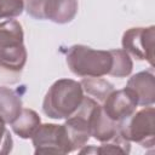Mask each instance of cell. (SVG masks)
I'll return each instance as SVG.
<instances>
[{
	"label": "cell",
	"mask_w": 155,
	"mask_h": 155,
	"mask_svg": "<svg viewBox=\"0 0 155 155\" xmlns=\"http://www.w3.org/2000/svg\"><path fill=\"white\" fill-rule=\"evenodd\" d=\"M126 88L133 93L138 105H153L155 102V75L153 69L132 75L127 81Z\"/></svg>",
	"instance_id": "cell-8"
},
{
	"label": "cell",
	"mask_w": 155,
	"mask_h": 155,
	"mask_svg": "<svg viewBox=\"0 0 155 155\" xmlns=\"http://www.w3.org/2000/svg\"><path fill=\"white\" fill-rule=\"evenodd\" d=\"M24 10V0H0V21L16 18Z\"/></svg>",
	"instance_id": "cell-16"
},
{
	"label": "cell",
	"mask_w": 155,
	"mask_h": 155,
	"mask_svg": "<svg viewBox=\"0 0 155 155\" xmlns=\"http://www.w3.org/2000/svg\"><path fill=\"white\" fill-rule=\"evenodd\" d=\"M5 124H6V122L0 117V139L4 137V134H5V133H6V131H7V130H6V127H5Z\"/></svg>",
	"instance_id": "cell-19"
},
{
	"label": "cell",
	"mask_w": 155,
	"mask_h": 155,
	"mask_svg": "<svg viewBox=\"0 0 155 155\" xmlns=\"http://www.w3.org/2000/svg\"><path fill=\"white\" fill-rule=\"evenodd\" d=\"M131 151L130 142L122 137L120 132H117L111 139L107 142H102L101 145L86 147L84 145L79 153L80 154H128Z\"/></svg>",
	"instance_id": "cell-13"
},
{
	"label": "cell",
	"mask_w": 155,
	"mask_h": 155,
	"mask_svg": "<svg viewBox=\"0 0 155 155\" xmlns=\"http://www.w3.org/2000/svg\"><path fill=\"white\" fill-rule=\"evenodd\" d=\"M65 62L70 71L81 78L109 75L113 57L109 51L94 50L86 45H73L68 48Z\"/></svg>",
	"instance_id": "cell-3"
},
{
	"label": "cell",
	"mask_w": 155,
	"mask_h": 155,
	"mask_svg": "<svg viewBox=\"0 0 155 155\" xmlns=\"http://www.w3.org/2000/svg\"><path fill=\"white\" fill-rule=\"evenodd\" d=\"M110 53L113 57V65H111L109 75L116 76V78L128 76L132 73V68H133L131 56L122 48L110 50Z\"/></svg>",
	"instance_id": "cell-15"
},
{
	"label": "cell",
	"mask_w": 155,
	"mask_h": 155,
	"mask_svg": "<svg viewBox=\"0 0 155 155\" xmlns=\"http://www.w3.org/2000/svg\"><path fill=\"white\" fill-rule=\"evenodd\" d=\"M80 85L84 92L96 98L98 102H103L108 97V94L114 90V86L111 82L102 78H94V76L84 78L80 81Z\"/></svg>",
	"instance_id": "cell-14"
},
{
	"label": "cell",
	"mask_w": 155,
	"mask_h": 155,
	"mask_svg": "<svg viewBox=\"0 0 155 155\" xmlns=\"http://www.w3.org/2000/svg\"><path fill=\"white\" fill-rule=\"evenodd\" d=\"M35 154H68L75 151L67 126L40 124L31 136Z\"/></svg>",
	"instance_id": "cell-5"
},
{
	"label": "cell",
	"mask_w": 155,
	"mask_h": 155,
	"mask_svg": "<svg viewBox=\"0 0 155 155\" xmlns=\"http://www.w3.org/2000/svg\"><path fill=\"white\" fill-rule=\"evenodd\" d=\"M23 109L22 98L10 87L0 86V117L6 124H12Z\"/></svg>",
	"instance_id": "cell-11"
},
{
	"label": "cell",
	"mask_w": 155,
	"mask_h": 155,
	"mask_svg": "<svg viewBox=\"0 0 155 155\" xmlns=\"http://www.w3.org/2000/svg\"><path fill=\"white\" fill-rule=\"evenodd\" d=\"M12 147H13V140H12L11 133L8 131H6L4 137L0 139V154L11 153L12 151Z\"/></svg>",
	"instance_id": "cell-18"
},
{
	"label": "cell",
	"mask_w": 155,
	"mask_h": 155,
	"mask_svg": "<svg viewBox=\"0 0 155 155\" xmlns=\"http://www.w3.org/2000/svg\"><path fill=\"white\" fill-rule=\"evenodd\" d=\"M102 103L105 115L119 124L132 115L138 105L136 97L126 87L121 90H113Z\"/></svg>",
	"instance_id": "cell-7"
},
{
	"label": "cell",
	"mask_w": 155,
	"mask_h": 155,
	"mask_svg": "<svg viewBox=\"0 0 155 155\" xmlns=\"http://www.w3.org/2000/svg\"><path fill=\"white\" fill-rule=\"evenodd\" d=\"M122 50L138 61H147L154 65L155 27H137L127 29L122 35Z\"/></svg>",
	"instance_id": "cell-6"
},
{
	"label": "cell",
	"mask_w": 155,
	"mask_h": 155,
	"mask_svg": "<svg viewBox=\"0 0 155 155\" xmlns=\"http://www.w3.org/2000/svg\"><path fill=\"white\" fill-rule=\"evenodd\" d=\"M84 97L80 82L73 79H59L46 92L42 101V111L51 119H68L78 110Z\"/></svg>",
	"instance_id": "cell-2"
},
{
	"label": "cell",
	"mask_w": 155,
	"mask_h": 155,
	"mask_svg": "<svg viewBox=\"0 0 155 155\" xmlns=\"http://www.w3.org/2000/svg\"><path fill=\"white\" fill-rule=\"evenodd\" d=\"M45 0H24V10L35 19H44Z\"/></svg>",
	"instance_id": "cell-17"
},
{
	"label": "cell",
	"mask_w": 155,
	"mask_h": 155,
	"mask_svg": "<svg viewBox=\"0 0 155 155\" xmlns=\"http://www.w3.org/2000/svg\"><path fill=\"white\" fill-rule=\"evenodd\" d=\"M88 127H90V136L102 143L111 139L119 132L120 124L109 119L103 111L102 105L97 103L90 114Z\"/></svg>",
	"instance_id": "cell-9"
},
{
	"label": "cell",
	"mask_w": 155,
	"mask_h": 155,
	"mask_svg": "<svg viewBox=\"0 0 155 155\" xmlns=\"http://www.w3.org/2000/svg\"><path fill=\"white\" fill-rule=\"evenodd\" d=\"M40 124H41V119L35 110L29 108H23L21 114L11 124V127H12V131L19 138L29 139L31 138L33 133L36 131Z\"/></svg>",
	"instance_id": "cell-12"
},
{
	"label": "cell",
	"mask_w": 155,
	"mask_h": 155,
	"mask_svg": "<svg viewBox=\"0 0 155 155\" xmlns=\"http://www.w3.org/2000/svg\"><path fill=\"white\" fill-rule=\"evenodd\" d=\"M119 132L128 142L153 149L155 145V110L153 105L144 107L125 119L120 124Z\"/></svg>",
	"instance_id": "cell-4"
},
{
	"label": "cell",
	"mask_w": 155,
	"mask_h": 155,
	"mask_svg": "<svg viewBox=\"0 0 155 155\" xmlns=\"http://www.w3.org/2000/svg\"><path fill=\"white\" fill-rule=\"evenodd\" d=\"M78 0H45L44 19L57 24L71 22L78 13Z\"/></svg>",
	"instance_id": "cell-10"
},
{
	"label": "cell",
	"mask_w": 155,
	"mask_h": 155,
	"mask_svg": "<svg viewBox=\"0 0 155 155\" xmlns=\"http://www.w3.org/2000/svg\"><path fill=\"white\" fill-rule=\"evenodd\" d=\"M24 33L13 18L0 21V80L15 84L27 63Z\"/></svg>",
	"instance_id": "cell-1"
}]
</instances>
